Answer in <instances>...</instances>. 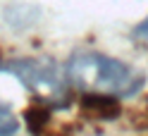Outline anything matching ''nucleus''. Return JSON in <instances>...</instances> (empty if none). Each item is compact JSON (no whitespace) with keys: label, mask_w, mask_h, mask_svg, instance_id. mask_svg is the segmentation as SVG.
Segmentation results:
<instances>
[{"label":"nucleus","mask_w":148,"mask_h":136,"mask_svg":"<svg viewBox=\"0 0 148 136\" xmlns=\"http://www.w3.org/2000/svg\"><path fill=\"white\" fill-rule=\"evenodd\" d=\"M67 81L84 93L132 98L146 86V74L132 65L93 50H79L67 62Z\"/></svg>","instance_id":"obj_1"},{"label":"nucleus","mask_w":148,"mask_h":136,"mask_svg":"<svg viewBox=\"0 0 148 136\" xmlns=\"http://www.w3.org/2000/svg\"><path fill=\"white\" fill-rule=\"evenodd\" d=\"M79 110L88 120L112 122L122 115V103L117 96H110V93H84L79 98Z\"/></svg>","instance_id":"obj_3"},{"label":"nucleus","mask_w":148,"mask_h":136,"mask_svg":"<svg viewBox=\"0 0 148 136\" xmlns=\"http://www.w3.org/2000/svg\"><path fill=\"white\" fill-rule=\"evenodd\" d=\"M132 38L141 41V43H148V17H143V19L132 29Z\"/></svg>","instance_id":"obj_6"},{"label":"nucleus","mask_w":148,"mask_h":136,"mask_svg":"<svg viewBox=\"0 0 148 136\" xmlns=\"http://www.w3.org/2000/svg\"><path fill=\"white\" fill-rule=\"evenodd\" d=\"M0 72L12 74L38 100H43V96H50L53 107H67V103L60 100L64 96V86L55 62L36 60V57H7V60H0Z\"/></svg>","instance_id":"obj_2"},{"label":"nucleus","mask_w":148,"mask_h":136,"mask_svg":"<svg viewBox=\"0 0 148 136\" xmlns=\"http://www.w3.org/2000/svg\"><path fill=\"white\" fill-rule=\"evenodd\" d=\"M17 129H19V120L12 112L10 105L0 103V136H14Z\"/></svg>","instance_id":"obj_5"},{"label":"nucleus","mask_w":148,"mask_h":136,"mask_svg":"<svg viewBox=\"0 0 148 136\" xmlns=\"http://www.w3.org/2000/svg\"><path fill=\"white\" fill-rule=\"evenodd\" d=\"M50 115H53V105L45 103V100H36L34 105L26 107L24 110V122H26L29 134H34V136L45 134V129L50 124Z\"/></svg>","instance_id":"obj_4"}]
</instances>
